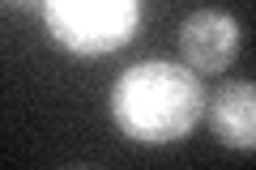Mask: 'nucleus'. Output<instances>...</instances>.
Masks as SVG:
<instances>
[{
  "mask_svg": "<svg viewBox=\"0 0 256 170\" xmlns=\"http://www.w3.org/2000/svg\"><path fill=\"white\" fill-rule=\"evenodd\" d=\"M201 111V81L184 64H132L111 90V115L120 132L141 145H166L188 136Z\"/></svg>",
  "mask_w": 256,
  "mask_h": 170,
  "instance_id": "1",
  "label": "nucleus"
},
{
  "mask_svg": "<svg viewBox=\"0 0 256 170\" xmlns=\"http://www.w3.org/2000/svg\"><path fill=\"white\" fill-rule=\"evenodd\" d=\"M137 0H47V26L56 43L77 55H107L137 30Z\"/></svg>",
  "mask_w": 256,
  "mask_h": 170,
  "instance_id": "2",
  "label": "nucleus"
},
{
  "mask_svg": "<svg viewBox=\"0 0 256 170\" xmlns=\"http://www.w3.org/2000/svg\"><path fill=\"white\" fill-rule=\"evenodd\" d=\"M180 51L192 68H226L239 51V26L230 13L201 9L180 26Z\"/></svg>",
  "mask_w": 256,
  "mask_h": 170,
  "instance_id": "3",
  "label": "nucleus"
},
{
  "mask_svg": "<svg viewBox=\"0 0 256 170\" xmlns=\"http://www.w3.org/2000/svg\"><path fill=\"white\" fill-rule=\"evenodd\" d=\"M210 128L226 149H256V85L230 81L210 102Z\"/></svg>",
  "mask_w": 256,
  "mask_h": 170,
  "instance_id": "4",
  "label": "nucleus"
}]
</instances>
